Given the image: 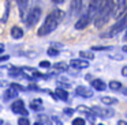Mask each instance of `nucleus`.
<instances>
[{"mask_svg": "<svg viewBox=\"0 0 127 125\" xmlns=\"http://www.w3.org/2000/svg\"><path fill=\"white\" fill-rule=\"evenodd\" d=\"M40 18H41V8L34 7L33 10H30L29 15L26 16V24H28L29 27H33L34 24L40 21Z\"/></svg>", "mask_w": 127, "mask_h": 125, "instance_id": "4", "label": "nucleus"}, {"mask_svg": "<svg viewBox=\"0 0 127 125\" xmlns=\"http://www.w3.org/2000/svg\"><path fill=\"white\" fill-rule=\"evenodd\" d=\"M10 59V56H0V62L1 61H7Z\"/></svg>", "mask_w": 127, "mask_h": 125, "instance_id": "36", "label": "nucleus"}, {"mask_svg": "<svg viewBox=\"0 0 127 125\" xmlns=\"http://www.w3.org/2000/svg\"><path fill=\"white\" fill-rule=\"evenodd\" d=\"M18 125H30V122H29V120L26 117H22V118L18 120Z\"/></svg>", "mask_w": 127, "mask_h": 125, "instance_id": "28", "label": "nucleus"}, {"mask_svg": "<svg viewBox=\"0 0 127 125\" xmlns=\"http://www.w3.org/2000/svg\"><path fill=\"white\" fill-rule=\"evenodd\" d=\"M11 109H12L14 113L22 114L23 117H28V114H29V111L25 109V103H23L22 99H17V101H15V102L11 105Z\"/></svg>", "mask_w": 127, "mask_h": 125, "instance_id": "7", "label": "nucleus"}, {"mask_svg": "<svg viewBox=\"0 0 127 125\" xmlns=\"http://www.w3.org/2000/svg\"><path fill=\"white\" fill-rule=\"evenodd\" d=\"M109 88H111V90H113V91H118V90H120V88H122L120 82H116V80L111 82V83H109Z\"/></svg>", "mask_w": 127, "mask_h": 125, "instance_id": "21", "label": "nucleus"}, {"mask_svg": "<svg viewBox=\"0 0 127 125\" xmlns=\"http://www.w3.org/2000/svg\"><path fill=\"white\" fill-rule=\"evenodd\" d=\"M93 50H108L109 49V46H93Z\"/></svg>", "mask_w": 127, "mask_h": 125, "instance_id": "31", "label": "nucleus"}, {"mask_svg": "<svg viewBox=\"0 0 127 125\" xmlns=\"http://www.w3.org/2000/svg\"><path fill=\"white\" fill-rule=\"evenodd\" d=\"M40 120H42V121H45V125H51L52 122L49 121V118H48L47 116H40Z\"/></svg>", "mask_w": 127, "mask_h": 125, "instance_id": "33", "label": "nucleus"}, {"mask_svg": "<svg viewBox=\"0 0 127 125\" xmlns=\"http://www.w3.org/2000/svg\"><path fill=\"white\" fill-rule=\"evenodd\" d=\"M75 92H77V95L83 97V98H92L93 97V90L88 88V87H83V86H78L77 88H75Z\"/></svg>", "mask_w": 127, "mask_h": 125, "instance_id": "11", "label": "nucleus"}, {"mask_svg": "<svg viewBox=\"0 0 127 125\" xmlns=\"http://www.w3.org/2000/svg\"><path fill=\"white\" fill-rule=\"evenodd\" d=\"M92 87L96 88L97 91H104V90H107V84L102 80H100V79H96V80L92 82Z\"/></svg>", "mask_w": 127, "mask_h": 125, "instance_id": "14", "label": "nucleus"}, {"mask_svg": "<svg viewBox=\"0 0 127 125\" xmlns=\"http://www.w3.org/2000/svg\"><path fill=\"white\" fill-rule=\"evenodd\" d=\"M70 65L75 69H85V68L89 67V61L86 60H81V59H72L70 61Z\"/></svg>", "mask_w": 127, "mask_h": 125, "instance_id": "10", "label": "nucleus"}, {"mask_svg": "<svg viewBox=\"0 0 127 125\" xmlns=\"http://www.w3.org/2000/svg\"><path fill=\"white\" fill-rule=\"evenodd\" d=\"M101 102L105 103V105H116V103H118V99H115V98H112V97H102Z\"/></svg>", "mask_w": 127, "mask_h": 125, "instance_id": "20", "label": "nucleus"}, {"mask_svg": "<svg viewBox=\"0 0 127 125\" xmlns=\"http://www.w3.org/2000/svg\"><path fill=\"white\" fill-rule=\"evenodd\" d=\"M48 56H51V57L59 56V50H58V49H55V48H49V49H48Z\"/></svg>", "mask_w": 127, "mask_h": 125, "instance_id": "25", "label": "nucleus"}, {"mask_svg": "<svg viewBox=\"0 0 127 125\" xmlns=\"http://www.w3.org/2000/svg\"><path fill=\"white\" fill-rule=\"evenodd\" d=\"M10 88H12V90H15V91H22V90H26L23 86H21V84H17V83H12L11 86H10Z\"/></svg>", "mask_w": 127, "mask_h": 125, "instance_id": "26", "label": "nucleus"}, {"mask_svg": "<svg viewBox=\"0 0 127 125\" xmlns=\"http://www.w3.org/2000/svg\"><path fill=\"white\" fill-rule=\"evenodd\" d=\"M53 121H56V125H63V122L60 121L59 117H53Z\"/></svg>", "mask_w": 127, "mask_h": 125, "instance_id": "35", "label": "nucleus"}, {"mask_svg": "<svg viewBox=\"0 0 127 125\" xmlns=\"http://www.w3.org/2000/svg\"><path fill=\"white\" fill-rule=\"evenodd\" d=\"M62 18H63V11L53 10L52 12H49L47 15V18H45V21H44V24L38 29V33H37V34H38L40 37L51 34V33L58 27V24H59V22H60Z\"/></svg>", "mask_w": 127, "mask_h": 125, "instance_id": "1", "label": "nucleus"}, {"mask_svg": "<svg viewBox=\"0 0 127 125\" xmlns=\"http://www.w3.org/2000/svg\"><path fill=\"white\" fill-rule=\"evenodd\" d=\"M122 49H123V52H126V53H127V45H124Z\"/></svg>", "mask_w": 127, "mask_h": 125, "instance_id": "40", "label": "nucleus"}, {"mask_svg": "<svg viewBox=\"0 0 127 125\" xmlns=\"http://www.w3.org/2000/svg\"><path fill=\"white\" fill-rule=\"evenodd\" d=\"M4 10H3V14L0 16V22L1 23H7L8 21V15H10V1H4Z\"/></svg>", "mask_w": 127, "mask_h": 125, "instance_id": "13", "label": "nucleus"}, {"mask_svg": "<svg viewBox=\"0 0 127 125\" xmlns=\"http://www.w3.org/2000/svg\"><path fill=\"white\" fill-rule=\"evenodd\" d=\"M113 10V1H102L100 5V10L97 12L96 18H94V23L96 27H102L111 18V12Z\"/></svg>", "mask_w": 127, "mask_h": 125, "instance_id": "2", "label": "nucleus"}, {"mask_svg": "<svg viewBox=\"0 0 127 125\" xmlns=\"http://www.w3.org/2000/svg\"><path fill=\"white\" fill-rule=\"evenodd\" d=\"M127 10V0H120V1H113V10L112 15L113 18H119L120 15H124Z\"/></svg>", "mask_w": 127, "mask_h": 125, "instance_id": "5", "label": "nucleus"}, {"mask_svg": "<svg viewBox=\"0 0 127 125\" xmlns=\"http://www.w3.org/2000/svg\"><path fill=\"white\" fill-rule=\"evenodd\" d=\"M40 67H41V68H49L51 67V62L47 61V60H45V61H41V62H40Z\"/></svg>", "mask_w": 127, "mask_h": 125, "instance_id": "32", "label": "nucleus"}, {"mask_svg": "<svg viewBox=\"0 0 127 125\" xmlns=\"http://www.w3.org/2000/svg\"><path fill=\"white\" fill-rule=\"evenodd\" d=\"M77 110H78V111H81V113H89V111H90L88 107H86V106H78Z\"/></svg>", "mask_w": 127, "mask_h": 125, "instance_id": "30", "label": "nucleus"}, {"mask_svg": "<svg viewBox=\"0 0 127 125\" xmlns=\"http://www.w3.org/2000/svg\"><path fill=\"white\" fill-rule=\"evenodd\" d=\"M18 5H19V11H21V18L26 19V8H28L29 3L28 1H18Z\"/></svg>", "mask_w": 127, "mask_h": 125, "instance_id": "19", "label": "nucleus"}, {"mask_svg": "<svg viewBox=\"0 0 127 125\" xmlns=\"http://www.w3.org/2000/svg\"><path fill=\"white\" fill-rule=\"evenodd\" d=\"M63 113L66 114V116H72L74 110H72V109H70V107H67V109H64V110H63Z\"/></svg>", "mask_w": 127, "mask_h": 125, "instance_id": "34", "label": "nucleus"}, {"mask_svg": "<svg viewBox=\"0 0 127 125\" xmlns=\"http://www.w3.org/2000/svg\"><path fill=\"white\" fill-rule=\"evenodd\" d=\"M122 73H123V76H127V67H123V69H122Z\"/></svg>", "mask_w": 127, "mask_h": 125, "instance_id": "37", "label": "nucleus"}, {"mask_svg": "<svg viewBox=\"0 0 127 125\" xmlns=\"http://www.w3.org/2000/svg\"><path fill=\"white\" fill-rule=\"evenodd\" d=\"M34 125H44V124H42V122H36Z\"/></svg>", "mask_w": 127, "mask_h": 125, "instance_id": "41", "label": "nucleus"}, {"mask_svg": "<svg viewBox=\"0 0 127 125\" xmlns=\"http://www.w3.org/2000/svg\"><path fill=\"white\" fill-rule=\"evenodd\" d=\"M11 35H12V38H15V40H19V38L23 37V30L21 29V27H18V26H14L11 29Z\"/></svg>", "mask_w": 127, "mask_h": 125, "instance_id": "16", "label": "nucleus"}, {"mask_svg": "<svg viewBox=\"0 0 127 125\" xmlns=\"http://www.w3.org/2000/svg\"><path fill=\"white\" fill-rule=\"evenodd\" d=\"M55 97L59 98V99H62V101H67L68 99V92H67V90L56 88L55 90Z\"/></svg>", "mask_w": 127, "mask_h": 125, "instance_id": "15", "label": "nucleus"}, {"mask_svg": "<svg viewBox=\"0 0 127 125\" xmlns=\"http://www.w3.org/2000/svg\"><path fill=\"white\" fill-rule=\"evenodd\" d=\"M86 118H88L89 122H94V121H96V114L90 110L89 113H86Z\"/></svg>", "mask_w": 127, "mask_h": 125, "instance_id": "24", "label": "nucleus"}, {"mask_svg": "<svg viewBox=\"0 0 127 125\" xmlns=\"http://www.w3.org/2000/svg\"><path fill=\"white\" fill-rule=\"evenodd\" d=\"M92 111H93L96 116H100V117H102V118H111V117H113V114H115V111H113L112 109H104V107H98V106H94Z\"/></svg>", "mask_w": 127, "mask_h": 125, "instance_id": "8", "label": "nucleus"}, {"mask_svg": "<svg viewBox=\"0 0 127 125\" xmlns=\"http://www.w3.org/2000/svg\"><path fill=\"white\" fill-rule=\"evenodd\" d=\"M72 125H85V120L82 118H75L72 121Z\"/></svg>", "mask_w": 127, "mask_h": 125, "instance_id": "29", "label": "nucleus"}, {"mask_svg": "<svg viewBox=\"0 0 127 125\" xmlns=\"http://www.w3.org/2000/svg\"><path fill=\"white\" fill-rule=\"evenodd\" d=\"M81 56H82L83 59H88V60H93L94 59V56L90 53V52H83L82 50V52H81Z\"/></svg>", "mask_w": 127, "mask_h": 125, "instance_id": "27", "label": "nucleus"}, {"mask_svg": "<svg viewBox=\"0 0 127 125\" xmlns=\"http://www.w3.org/2000/svg\"><path fill=\"white\" fill-rule=\"evenodd\" d=\"M18 97V92L12 88H7L6 92H4V99L6 101H10V99H15Z\"/></svg>", "mask_w": 127, "mask_h": 125, "instance_id": "18", "label": "nucleus"}, {"mask_svg": "<svg viewBox=\"0 0 127 125\" xmlns=\"http://www.w3.org/2000/svg\"><path fill=\"white\" fill-rule=\"evenodd\" d=\"M30 109H33L34 111H38L42 109V101L40 99V98H36V99H33L30 102Z\"/></svg>", "mask_w": 127, "mask_h": 125, "instance_id": "17", "label": "nucleus"}, {"mask_svg": "<svg viewBox=\"0 0 127 125\" xmlns=\"http://www.w3.org/2000/svg\"><path fill=\"white\" fill-rule=\"evenodd\" d=\"M100 5H101L100 1H92L90 4L88 5V16H89L90 21L96 18L97 12H98V10H100Z\"/></svg>", "mask_w": 127, "mask_h": 125, "instance_id": "9", "label": "nucleus"}, {"mask_svg": "<svg viewBox=\"0 0 127 125\" xmlns=\"http://www.w3.org/2000/svg\"><path fill=\"white\" fill-rule=\"evenodd\" d=\"M124 40H126V41H127V35H126V37H124Z\"/></svg>", "mask_w": 127, "mask_h": 125, "instance_id": "43", "label": "nucleus"}, {"mask_svg": "<svg viewBox=\"0 0 127 125\" xmlns=\"http://www.w3.org/2000/svg\"><path fill=\"white\" fill-rule=\"evenodd\" d=\"M21 72H22V75L25 76L26 79H40V78H42V79H45V75H42V73H40L37 69H34V68H29V67H25V68H22L21 69Z\"/></svg>", "mask_w": 127, "mask_h": 125, "instance_id": "6", "label": "nucleus"}, {"mask_svg": "<svg viewBox=\"0 0 127 125\" xmlns=\"http://www.w3.org/2000/svg\"><path fill=\"white\" fill-rule=\"evenodd\" d=\"M89 22H90L89 16H88V15H82V16H81V18L77 21V23H75V29H77V30L85 29V27L89 24Z\"/></svg>", "mask_w": 127, "mask_h": 125, "instance_id": "12", "label": "nucleus"}, {"mask_svg": "<svg viewBox=\"0 0 127 125\" xmlns=\"http://www.w3.org/2000/svg\"><path fill=\"white\" fill-rule=\"evenodd\" d=\"M3 50H4V46L1 45V43H0V53H1V52H3Z\"/></svg>", "mask_w": 127, "mask_h": 125, "instance_id": "39", "label": "nucleus"}, {"mask_svg": "<svg viewBox=\"0 0 127 125\" xmlns=\"http://www.w3.org/2000/svg\"><path fill=\"white\" fill-rule=\"evenodd\" d=\"M127 27V11L124 12V15L122 16L120 19H119L118 22H116L115 24H113L112 27H111V30L108 33H105V34H102L101 37L102 38H107V37H113V35L119 34L120 31H123L124 29Z\"/></svg>", "mask_w": 127, "mask_h": 125, "instance_id": "3", "label": "nucleus"}, {"mask_svg": "<svg viewBox=\"0 0 127 125\" xmlns=\"http://www.w3.org/2000/svg\"><path fill=\"white\" fill-rule=\"evenodd\" d=\"M53 67H55L56 71H64V69H67V64H66V62H58V64H55Z\"/></svg>", "mask_w": 127, "mask_h": 125, "instance_id": "23", "label": "nucleus"}, {"mask_svg": "<svg viewBox=\"0 0 127 125\" xmlns=\"http://www.w3.org/2000/svg\"><path fill=\"white\" fill-rule=\"evenodd\" d=\"M0 125H3V120H0Z\"/></svg>", "mask_w": 127, "mask_h": 125, "instance_id": "42", "label": "nucleus"}, {"mask_svg": "<svg viewBox=\"0 0 127 125\" xmlns=\"http://www.w3.org/2000/svg\"><path fill=\"white\" fill-rule=\"evenodd\" d=\"M8 72H10V76H19L21 73H22L21 69H18V68H15V67H11Z\"/></svg>", "mask_w": 127, "mask_h": 125, "instance_id": "22", "label": "nucleus"}, {"mask_svg": "<svg viewBox=\"0 0 127 125\" xmlns=\"http://www.w3.org/2000/svg\"><path fill=\"white\" fill-rule=\"evenodd\" d=\"M118 125H127V122H126V121H119Z\"/></svg>", "mask_w": 127, "mask_h": 125, "instance_id": "38", "label": "nucleus"}]
</instances>
